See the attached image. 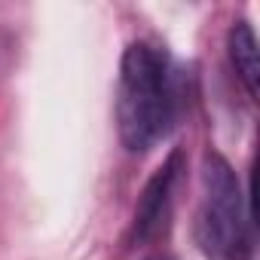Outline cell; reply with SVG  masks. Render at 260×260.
<instances>
[{
	"label": "cell",
	"instance_id": "5",
	"mask_svg": "<svg viewBox=\"0 0 260 260\" xmlns=\"http://www.w3.org/2000/svg\"><path fill=\"white\" fill-rule=\"evenodd\" d=\"M156 260H166V257H156Z\"/></svg>",
	"mask_w": 260,
	"mask_h": 260
},
{
	"label": "cell",
	"instance_id": "3",
	"mask_svg": "<svg viewBox=\"0 0 260 260\" xmlns=\"http://www.w3.org/2000/svg\"><path fill=\"white\" fill-rule=\"evenodd\" d=\"M181 172H184V150H172L169 159L153 172V178L147 181V187L138 196L135 217H132V233H128V242L132 245H147L166 230V223L172 217Z\"/></svg>",
	"mask_w": 260,
	"mask_h": 260
},
{
	"label": "cell",
	"instance_id": "1",
	"mask_svg": "<svg viewBox=\"0 0 260 260\" xmlns=\"http://www.w3.org/2000/svg\"><path fill=\"white\" fill-rule=\"evenodd\" d=\"M178 116V83L169 55L153 43H128L119 64L116 122L128 153H144L169 135Z\"/></svg>",
	"mask_w": 260,
	"mask_h": 260
},
{
	"label": "cell",
	"instance_id": "4",
	"mask_svg": "<svg viewBox=\"0 0 260 260\" xmlns=\"http://www.w3.org/2000/svg\"><path fill=\"white\" fill-rule=\"evenodd\" d=\"M226 49H230L233 71H236L239 83L245 86L248 98H257V40H254V31L248 22H236L230 28Z\"/></svg>",
	"mask_w": 260,
	"mask_h": 260
},
{
	"label": "cell",
	"instance_id": "2",
	"mask_svg": "<svg viewBox=\"0 0 260 260\" xmlns=\"http://www.w3.org/2000/svg\"><path fill=\"white\" fill-rule=\"evenodd\" d=\"M196 239L211 260H245L251 251L248 211L233 166L208 150L202 159V202L196 214Z\"/></svg>",
	"mask_w": 260,
	"mask_h": 260
}]
</instances>
